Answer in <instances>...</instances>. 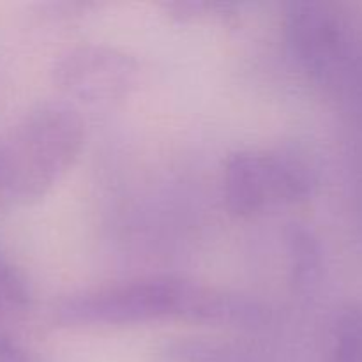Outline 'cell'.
<instances>
[{"label": "cell", "mask_w": 362, "mask_h": 362, "mask_svg": "<svg viewBox=\"0 0 362 362\" xmlns=\"http://www.w3.org/2000/svg\"><path fill=\"white\" fill-rule=\"evenodd\" d=\"M0 362H45V359L21 343L13 334V329L0 327Z\"/></svg>", "instance_id": "11"}, {"label": "cell", "mask_w": 362, "mask_h": 362, "mask_svg": "<svg viewBox=\"0 0 362 362\" xmlns=\"http://www.w3.org/2000/svg\"><path fill=\"white\" fill-rule=\"evenodd\" d=\"M138 76L136 59L108 45L71 48L53 66L57 87L78 103L95 108L115 106L129 98Z\"/></svg>", "instance_id": "5"}, {"label": "cell", "mask_w": 362, "mask_h": 362, "mask_svg": "<svg viewBox=\"0 0 362 362\" xmlns=\"http://www.w3.org/2000/svg\"><path fill=\"white\" fill-rule=\"evenodd\" d=\"M286 240L292 283L299 290H310L317 285L322 274V250L318 239L304 226L293 225Z\"/></svg>", "instance_id": "7"}, {"label": "cell", "mask_w": 362, "mask_h": 362, "mask_svg": "<svg viewBox=\"0 0 362 362\" xmlns=\"http://www.w3.org/2000/svg\"><path fill=\"white\" fill-rule=\"evenodd\" d=\"M329 362H362V304L339 310L332 324Z\"/></svg>", "instance_id": "9"}, {"label": "cell", "mask_w": 362, "mask_h": 362, "mask_svg": "<svg viewBox=\"0 0 362 362\" xmlns=\"http://www.w3.org/2000/svg\"><path fill=\"white\" fill-rule=\"evenodd\" d=\"M159 362H264L253 349L232 341L173 338L158 349Z\"/></svg>", "instance_id": "6"}, {"label": "cell", "mask_w": 362, "mask_h": 362, "mask_svg": "<svg viewBox=\"0 0 362 362\" xmlns=\"http://www.w3.org/2000/svg\"><path fill=\"white\" fill-rule=\"evenodd\" d=\"M32 293L23 272L0 255V327L11 329L27 317Z\"/></svg>", "instance_id": "8"}, {"label": "cell", "mask_w": 362, "mask_h": 362, "mask_svg": "<svg viewBox=\"0 0 362 362\" xmlns=\"http://www.w3.org/2000/svg\"><path fill=\"white\" fill-rule=\"evenodd\" d=\"M57 324L110 327L163 320L253 329L265 310L247 297L180 278H147L64 297L53 308Z\"/></svg>", "instance_id": "1"}, {"label": "cell", "mask_w": 362, "mask_h": 362, "mask_svg": "<svg viewBox=\"0 0 362 362\" xmlns=\"http://www.w3.org/2000/svg\"><path fill=\"white\" fill-rule=\"evenodd\" d=\"M313 191V179L297 159L278 152L237 151L223 168V198L233 216L253 218L299 204Z\"/></svg>", "instance_id": "4"}, {"label": "cell", "mask_w": 362, "mask_h": 362, "mask_svg": "<svg viewBox=\"0 0 362 362\" xmlns=\"http://www.w3.org/2000/svg\"><path fill=\"white\" fill-rule=\"evenodd\" d=\"M285 34L304 71L345 103L362 85V41L332 6L315 0L286 7Z\"/></svg>", "instance_id": "3"}, {"label": "cell", "mask_w": 362, "mask_h": 362, "mask_svg": "<svg viewBox=\"0 0 362 362\" xmlns=\"http://www.w3.org/2000/svg\"><path fill=\"white\" fill-rule=\"evenodd\" d=\"M233 7L235 6L228 2H202V0H177V2L165 4V9L168 11L170 16L182 23L223 18L232 13Z\"/></svg>", "instance_id": "10"}, {"label": "cell", "mask_w": 362, "mask_h": 362, "mask_svg": "<svg viewBox=\"0 0 362 362\" xmlns=\"http://www.w3.org/2000/svg\"><path fill=\"white\" fill-rule=\"evenodd\" d=\"M85 126L73 105L42 103L0 136V200H41L78 159Z\"/></svg>", "instance_id": "2"}]
</instances>
